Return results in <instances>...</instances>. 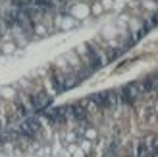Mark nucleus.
I'll use <instances>...</instances> for the list:
<instances>
[{
  "label": "nucleus",
  "instance_id": "obj_2",
  "mask_svg": "<svg viewBox=\"0 0 158 157\" xmlns=\"http://www.w3.org/2000/svg\"><path fill=\"white\" fill-rule=\"evenodd\" d=\"M141 91H143V89H141V83H127V85H125V87L120 91L122 103H125V105H133V103H135V99L139 97Z\"/></svg>",
  "mask_w": 158,
  "mask_h": 157
},
{
  "label": "nucleus",
  "instance_id": "obj_3",
  "mask_svg": "<svg viewBox=\"0 0 158 157\" xmlns=\"http://www.w3.org/2000/svg\"><path fill=\"white\" fill-rule=\"evenodd\" d=\"M46 120H48L50 124H60L66 120L68 116V107H60V109H52V111H46Z\"/></svg>",
  "mask_w": 158,
  "mask_h": 157
},
{
  "label": "nucleus",
  "instance_id": "obj_6",
  "mask_svg": "<svg viewBox=\"0 0 158 157\" xmlns=\"http://www.w3.org/2000/svg\"><path fill=\"white\" fill-rule=\"evenodd\" d=\"M68 113L72 114L77 122H85V120H87V111L83 109V105H79V103H75V105H72V107H68Z\"/></svg>",
  "mask_w": 158,
  "mask_h": 157
},
{
  "label": "nucleus",
  "instance_id": "obj_8",
  "mask_svg": "<svg viewBox=\"0 0 158 157\" xmlns=\"http://www.w3.org/2000/svg\"><path fill=\"white\" fill-rule=\"evenodd\" d=\"M139 157H147V144L145 142H141V146H139Z\"/></svg>",
  "mask_w": 158,
  "mask_h": 157
},
{
  "label": "nucleus",
  "instance_id": "obj_5",
  "mask_svg": "<svg viewBox=\"0 0 158 157\" xmlns=\"http://www.w3.org/2000/svg\"><path fill=\"white\" fill-rule=\"evenodd\" d=\"M39 128H41V124H39L37 119H27L25 122L21 124V134L27 136V138H33L37 132H39Z\"/></svg>",
  "mask_w": 158,
  "mask_h": 157
},
{
  "label": "nucleus",
  "instance_id": "obj_7",
  "mask_svg": "<svg viewBox=\"0 0 158 157\" xmlns=\"http://www.w3.org/2000/svg\"><path fill=\"white\" fill-rule=\"evenodd\" d=\"M35 6H39V8H52L54 0H35Z\"/></svg>",
  "mask_w": 158,
  "mask_h": 157
},
{
  "label": "nucleus",
  "instance_id": "obj_9",
  "mask_svg": "<svg viewBox=\"0 0 158 157\" xmlns=\"http://www.w3.org/2000/svg\"><path fill=\"white\" fill-rule=\"evenodd\" d=\"M56 2H66V0H56Z\"/></svg>",
  "mask_w": 158,
  "mask_h": 157
},
{
  "label": "nucleus",
  "instance_id": "obj_1",
  "mask_svg": "<svg viewBox=\"0 0 158 157\" xmlns=\"http://www.w3.org/2000/svg\"><path fill=\"white\" fill-rule=\"evenodd\" d=\"M91 101L94 105H97L98 109H110L116 105L118 101V93L116 91H102V93H97V95H93Z\"/></svg>",
  "mask_w": 158,
  "mask_h": 157
},
{
  "label": "nucleus",
  "instance_id": "obj_4",
  "mask_svg": "<svg viewBox=\"0 0 158 157\" xmlns=\"http://www.w3.org/2000/svg\"><path fill=\"white\" fill-rule=\"evenodd\" d=\"M85 52H87V60H89V64H91V70H97L102 66V58H100V54L97 52V49H94L93 45H85Z\"/></svg>",
  "mask_w": 158,
  "mask_h": 157
}]
</instances>
